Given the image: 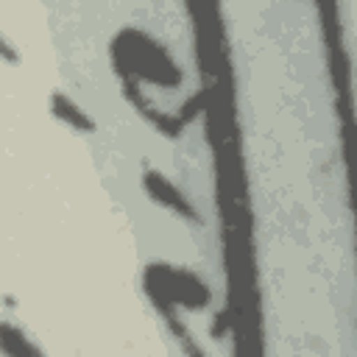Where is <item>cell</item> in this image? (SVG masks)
<instances>
[{"label": "cell", "instance_id": "3", "mask_svg": "<svg viewBox=\"0 0 357 357\" xmlns=\"http://www.w3.org/2000/svg\"><path fill=\"white\" fill-rule=\"evenodd\" d=\"M142 190H145V195H148L156 206H162V209H167V212H173V215H178V218H184V220H195V218H198V212L192 209V204L187 201V195H184L162 170L148 167V170L142 173Z\"/></svg>", "mask_w": 357, "mask_h": 357}, {"label": "cell", "instance_id": "4", "mask_svg": "<svg viewBox=\"0 0 357 357\" xmlns=\"http://www.w3.org/2000/svg\"><path fill=\"white\" fill-rule=\"evenodd\" d=\"M50 109H53V114H56L61 123H67V126L75 128V131H92V128H95L92 117H89L81 106H75V100H73L70 95H64V92H53Z\"/></svg>", "mask_w": 357, "mask_h": 357}, {"label": "cell", "instance_id": "1", "mask_svg": "<svg viewBox=\"0 0 357 357\" xmlns=\"http://www.w3.org/2000/svg\"><path fill=\"white\" fill-rule=\"evenodd\" d=\"M112 61L123 78V92L131 106L153 98V89L173 92L181 89L184 73L173 53L139 28H123L112 42Z\"/></svg>", "mask_w": 357, "mask_h": 357}, {"label": "cell", "instance_id": "5", "mask_svg": "<svg viewBox=\"0 0 357 357\" xmlns=\"http://www.w3.org/2000/svg\"><path fill=\"white\" fill-rule=\"evenodd\" d=\"M3 351L8 357H45L36 343H31L20 329H14L8 321L3 324Z\"/></svg>", "mask_w": 357, "mask_h": 357}, {"label": "cell", "instance_id": "2", "mask_svg": "<svg viewBox=\"0 0 357 357\" xmlns=\"http://www.w3.org/2000/svg\"><path fill=\"white\" fill-rule=\"evenodd\" d=\"M145 293L151 296L153 307L162 318L178 315V310H204L212 301L206 282L192 273L190 268H176L165 262H153L145 271Z\"/></svg>", "mask_w": 357, "mask_h": 357}]
</instances>
